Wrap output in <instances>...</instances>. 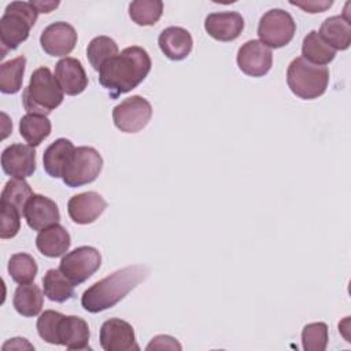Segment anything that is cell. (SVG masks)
Masks as SVG:
<instances>
[{
  "label": "cell",
  "mask_w": 351,
  "mask_h": 351,
  "mask_svg": "<svg viewBox=\"0 0 351 351\" xmlns=\"http://www.w3.org/2000/svg\"><path fill=\"white\" fill-rule=\"evenodd\" d=\"M151 58L138 45H132L107 60L99 70V82L117 99L140 85L151 71Z\"/></svg>",
  "instance_id": "6da1fadb"
},
{
  "label": "cell",
  "mask_w": 351,
  "mask_h": 351,
  "mask_svg": "<svg viewBox=\"0 0 351 351\" xmlns=\"http://www.w3.org/2000/svg\"><path fill=\"white\" fill-rule=\"evenodd\" d=\"M149 274L144 265H130L114 271L90 285L81 296V304L88 313H100L114 307L132 289L143 282Z\"/></svg>",
  "instance_id": "7a4b0ae2"
},
{
  "label": "cell",
  "mask_w": 351,
  "mask_h": 351,
  "mask_svg": "<svg viewBox=\"0 0 351 351\" xmlns=\"http://www.w3.org/2000/svg\"><path fill=\"white\" fill-rule=\"evenodd\" d=\"M63 101V90L60 89L55 75L48 67H38L32 73L29 85L23 89L22 103L27 114L48 115Z\"/></svg>",
  "instance_id": "3957f363"
},
{
  "label": "cell",
  "mask_w": 351,
  "mask_h": 351,
  "mask_svg": "<svg viewBox=\"0 0 351 351\" xmlns=\"http://www.w3.org/2000/svg\"><path fill=\"white\" fill-rule=\"evenodd\" d=\"M38 11L30 1H11L0 18V43L3 59L5 52L16 49L27 40L30 29L34 26Z\"/></svg>",
  "instance_id": "277c9868"
},
{
  "label": "cell",
  "mask_w": 351,
  "mask_h": 351,
  "mask_svg": "<svg viewBox=\"0 0 351 351\" xmlns=\"http://www.w3.org/2000/svg\"><path fill=\"white\" fill-rule=\"evenodd\" d=\"M287 84L299 99H318L328 88L329 70L326 66L313 64L304 58L298 56L288 66Z\"/></svg>",
  "instance_id": "5b68a950"
},
{
  "label": "cell",
  "mask_w": 351,
  "mask_h": 351,
  "mask_svg": "<svg viewBox=\"0 0 351 351\" xmlns=\"http://www.w3.org/2000/svg\"><path fill=\"white\" fill-rule=\"evenodd\" d=\"M103 169V158L93 147H77L71 154L62 180L66 186L78 188L93 182Z\"/></svg>",
  "instance_id": "8992f818"
},
{
  "label": "cell",
  "mask_w": 351,
  "mask_h": 351,
  "mask_svg": "<svg viewBox=\"0 0 351 351\" xmlns=\"http://www.w3.org/2000/svg\"><path fill=\"white\" fill-rule=\"evenodd\" d=\"M296 23L292 15L281 8L269 10L262 15L258 25L259 41L269 48H282L295 36Z\"/></svg>",
  "instance_id": "52a82bcc"
},
{
  "label": "cell",
  "mask_w": 351,
  "mask_h": 351,
  "mask_svg": "<svg viewBox=\"0 0 351 351\" xmlns=\"http://www.w3.org/2000/svg\"><path fill=\"white\" fill-rule=\"evenodd\" d=\"M101 265L99 250L90 245H81L63 255L59 270L74 284L80 285L86 281Z\"/></svg>",
  "instance_id": "ba28073f"
},
{
  "label": "cell",
  "mask_w": 351,
  "mask_h": 351,
  "mask_svg": "<svg viewBox=\"0 0 351 351\" xmlns=\"http://www.w3.org/2000/svg\"><path fill=\"white\" fill-rule=\"evenodd\" d=\"M152 117L151 103L134 95L122 100L112 110L114 125L123 133H137L143 130Z\"/></svg>",
  "instance_id": "9c48e42d"
},
{
  "label": "cell",
  "mask_w": 351,
  "mask_h": 351,
  "mask_svg": "<svg viewBox=\"0 0 351 351\" xmlns=\"http://www.w3.org/2000/svg\"><path fill=\"white\" fill-rule=\"evenodd\" d=\"M236 62L244 74L250 77H263L271 69L273 53L271 49L259 40H250L239 48Z\"/></svg>",
  "instance_id": "30bf717a"
},
{
  "label": "cell",
  "mask_w": 351,
  "mask_h": 351,
  "mask_svg": "<svg viewBox=\"0 0 351 351\" xmlns=\"http://www.w3.org/2000/svg\"><path fill=\"white\" fill-rule=\"evenodd\" d=\"M100 346L106 351H138L133 326L121 319L110 318L103 322L99 333Z\"/></svg>",
  "instance_id": "8fae6325"
},
{
  "label": "cell",
  "mask_w": 351,
  "mask_h": 351,
  "mask_svg": "<svg viewBox=\"0 0 351 351\" xmlns=\"http://www.w3.org/2000/svg\"><path fill=\"white\" fill-rule=\"evenodd\" d=\"M77 38L75 29L70 23L59 21L48 25L43 30L40 44L49 56H66L74 49Z\"/></svg>",
  "instance_id": "7c38bea8"
},
{
  "label": "cell",
  "mask_w": 351,
  "mask_h": 351,
  "mask_svg": "<svg viewBox=\"0 0 351 351\" xmlns=\"http://www.w3.org/2000/svg\"><path fill=\"white\" fill-rule=\"evenodd\" d=\"M1 167L12 178H27L36 171L34 147L26 144H11L1 152Z\"/></svg>",
  "instance_id": "4fadbf2b"
},
{
  "label": "cell",
  "mask_w": 351,
  "mask_h": 351,
  "mask_svg": "<svg viewBox=\"0 0 351 351\" xmlns=\"http://www.w3.org/2000/svg\"><path fill=\"white\" fill-rule=\"evenodd\" d=\"M23 217L29 228L40 232L58 223L60 219V213L58 204L52 199L33 193L25 206Z\"/></svg>",
  "instance_id": "5bb4252c"
},
{
  "label": "cell",
  "mask_w": 351,
  "mask_h": 351,
  "mask_svg": "<svg viewBox=\"0 0 351 351\" xmlns=\"http://www.w3.org/2000/svg\"><path fill=\"white\" fill-rule=\"evenodd\" d=\"M107 202L104 197L93 191L74 195L67 203V213L73 222L88 225L95 222L106 210Z\"/></svg>",
  "instance_id": "9a60e30c"
},
{
  "label": "cell",
  "mask_w": 351,
  "mask_h": 351,
  "mask_svg": "<svg viewBox=\"0 0 351 351\" xmlns=\"http://www.w3.org/2000/svg\"><path fill=\"white\" fill-rule=\"evenodd\" d=\"M204 29L214 40L228 43L236 40L241 34L244 19L236 11L211 12L204 19Z\"/></svg>",
  "instance_id": "2e32d148"
},
{
  "label": "cell",
  "mask_w": 351,
  "mask_h": 351,
  "mask_svg": "<svg viewBox=\"0 0 351 351\" xmlns=\"http://www.w3.org/2000/svg\"><path fill=\"white\" fill-rule=\"evenodd\" d=\"M55 78L63 93L69 96H77L88 86L85 69L75 58L66 56L60 59L55 66Z\"/></svg>",
  "instance_id": "e0dca14e"
},
{
  "label": "cell",
  "mask_w": 351,
  "mask_h": 351,
  "mask_svg": "<svg viewBox=\"0 0 351 351\" xmlns=\"http://www.w3.org/2000/svg\"><path fill=\"white\" fill-rule=\"evenodd\" d=\"M89 326L85 319L77 315H62L58 326V346H64L67 350L89 348Z\"/></svg>",
  "instance_id": "ac0fdd59"
},
{
  "label": "cell",
  "mask_w": 351,
  "mask_h": 351,
  "mask_svg": "<svg viewBox=\"0 0 351 351\" xmlns=\"http://www.w3.org/2000/svg\"><path fill=\"white\" fill-rule=\"evenodd\" d=\"M158 44L166 58L170 60H182L191 53L193 40L186 29L169 26L159 34Z\"/></svg>",
  "instance_id": "d6986e66"
},
{
  "label": "cell",
  "mask_w": 351,
  "mask_h": 351,
  "mask_svg": "<svg viewBox=\"0 0 351 351\" xmlns=\"http://www.w3.org/2000/svg\"><path fill=\"white\" fill-rule=\"evenodd\" d=\"M71 244L69 232L59 223L45 228L38 232L36 237L37 250L48 258L63 256Z\"/></svg>",
  "instance_id": "ffe728a7"
},
{
  "label": "cell",
  "mask_w": 351,
  "mask_h": 351,
  "mask_svg": "<svg viewBox=\"0 0 351 351\" xmlns=\"http://www.w3.org/2000/svg\"><path fill=\"white\" fill-rule=\"evenodd\" d=\"M319 36L336 51H346L351 44V22L343 15H333L321 23Z\"/></svg>",
  "instance_id": "44dd1931"
},
{
  "label": "cell",
  "mask_w": 351,
  "mask_h": 351,
  "mask_svg": "<svg viewBox=\"0 0 351 351\" xmlns=\"http://www.w3.org/2000/svg\"><path fill=\"white\" fill-rule=\"evenodd\" d=\"M74 144L67 138L55 140L43 155V166L48 176L52 178H62L63 170L74 152Z\"/></svg>",
  "instance_id": "7402d4cb"
},
{
  "label": "cell",
  "mask_w": 351,
  "mask_h": 351,
  "mask_svg": "<svg viewBox=\"0 0 351 351\" xmlns=\"http://www.w3.org/2000/svg\"><path fill=\"white\" fill-rule=\"evenodd\" d=\"M44 304V293L34 282L19 284L14 292L12 306L23 317H36Z\"/></svg>",
  "instance_id": "603a6c76"
},
{
  "label": "cell",
  "mask_w": 351,
  "mask_h": 351,
  "mask_svg": "<svg viewBox=\"0 0 351 351\" xmlns=\"http://www.w3.org/2000/svg\"><path fill=\"white\" fill-rule=\"evenodd\" d=\"M302 55V58L313 64L325 66L335 59L336 51L319 36L317 30H311L303 38Z\"/></svg>",
  "instance_id": "cb8c5ba5"
},
{
  "label": "cell",
  "mask_w": 351,
  "mask_h": 351,
  "mask_svg": "<svg viewBox=\"0 0 351 351\" xmlns=\"http://www.w3.org/2000/svg\"><path fill=\"white\" fill-rule=\"evenodd\" d=\"M74 284L59 270L49 269L43 277L44 295L56 303H63L74 296Z\"/></svg>",
  "instance_id": "d4e9b609"
},
{
  "label": "cell",
  "mask_w": 351,
  "mask_h": 351,
  "mask_svg": "<svg viewBox=\"0 0 351 351\" xmlns=\"http://www.w3.org/2000/svg\"><path fill=\"white\" fill-rule=\"evenodd\" d=\"M51 121L45 115L26 114L19 121V133L32 147L40 145L51 134Z\"/></svg>",
  "instance_id": "484cf974"
},
{
  "label": "cell",
  "mask_w": 351,
  "mask_h": 351,
  "mask_svg": "<svg viewBox=\"0 0 351 351\" xmlns=\"http://www.w3.org/2000/svg\"><path fill=\"white\" fill-rule=\"evenodd\" d=\"M26 58L16 56L0 66V90L5 95L18 93L22 88Z\"/></svg>",
  "instance_id": "4316f807"
},
{
  "label": "cell",
  "mask_w": 351,
  "mask_h": 351,
  "mask_svg": "<svg viewBox=\"0 0 351 351\" xmlns=\"http://www.w3.org/2000/svg\"><path fill=\"white\" fill-rule=\"evenodd\" d=\"M118 44L108 36H97L90 40L86 48V58L90 63V66L99 71L100 67L110 60L111 58L117 56L118 52Z\"/></svg>",
  "instance_id": "83f0119b"
},
{
  "label": "cell",
  "mask_w": 351,
  "mask_h": 351,
  "mask_svg": "<svg viewBox=\"0 0 351 351\" xmlns=\"http://www.w3.org/2000/svg\"><path fill=\"white\" fill-rule=\"evenodd\" d=\"M163 12V3L160 0H136L129 4V16L136 25L152 26Z\"/></svg>",
  "instance_id": "f1b7e54d"
},
{
  "label": "cell",
  "mask_w": 351,
  "mask_h": 351,
  "mask_svg": "<svg viewBox=\"0 0 351 351\" xmlns=\"http://www.w3.org/2000/svg\"><path fill=\"white\" fill-rule=\"evenodd\" d=\"M32 195H33V191L30 185L25 181V178H11L5 182L1 191L0 203L8 204L16 208L21 214H23L25 206Z\"/></svg>",
  "instance_id": "f546056e"
},
{
  "label": "cell",
  "mask_w": 351,
  "mask_h": 351,
  "mask_svg": "<svg viewBox=\"0 0 351 351\" xmlns=\"http://www.w3.org/2000/svg\"><path fill=\"white\" fill-rule=\"evenodd\" d=\"M7 269L11 278L18 284L33 282L38 270L34 258L26 252L14 254L8 261Z\"/></svg>",
  "instance_id": "4dcf8cb0"
},
{
  "label": "cell",
  "mask_w": 351,
  "mask_h": 351,
  "mask_svg": "<svg viewBox=\"0 0 351 351\" xmlns=\"http://www.w3.org/2000/svg\"><path fill=\"white\" fill-rule=\"evenodd\" d=\"M328 341L329 335L325 322L307 324L302 330V344L304 351H324Z\"/></svg>",
  "instance_id": "1f68e13d"
},
{
  "label": "cell",
  "mask_w": 351,
  "mask_h": 351,
  "mask_svg": "<svg viewBox=\"0 0 351 351\" xmlns=\"http://www.w3.org/2000/svg\"><path fill=\"white\" fill-rule=\"evenodd\" d=\"M62 315L63 314H60L58 311L47 310L38 317L36 326H37L38 336L44 341L58 346V326H59V321H60Z\"/></svg>",
  "instance_id": "d6a6232c"
},
{
  "label": "cell",
  "mask_w": 351,
  "mask_h": 351,
  "mask_svg": "<svg viewBox=\"0 0 351 351\" xmlns=\"http://www.w3.org/2000/svg\"><path fill=\"white\" fill-rule=\"evenodd\" d=\"M21 213L4 203H0V237L12 239L21 229Z\"/></svg>",
  "instance_id": "836d02e7"
},
{
  "label": "cell",
  "mask_w": 351,
  "mask_h": 351,
  "mask_svg": "<svg viewBox=\"0 0 351 351\" xmlns=\"http://www.w3.org/2000/svg\"><path fill=\"white\" fill-rule=\"evenodd\" d=\"M181 348H182L181 344L174 337L167 336V335L155 336L145 347L147 351H152V350H177V351H180Z\"/></svg>",
  "instance_id": "e575fe53"
},
{
  "label": "cell",
  "mask_w": 351,
  "mask_h": 351,
  "mask_svg": "<svg viewBox=\"0 0 351 351\" xmlns=\"http://www.w3.org/2000/svg\"><path fill=\"white\" fill-rule=\"evenodd\" d=\"M289 4L299 7L306 12L317 14V12H324L328 8H330L333 1L332 0H304V1H289Z\"/></svg>",
  "instance_id": "d590c367"
},
{
  "label": "cell",
  "mask_w": 351,
  "mask_h": 351,
  "mask_svg": "<svg viewBox=\"0 0 351 351\" xmlns=\"http://www.w3.org/2000/svg\"><path fill=\"white\" fill-rule=\"evenodd\" d=\"M4 351L11 348V350H23V348H27V350H34V347L32 344L27 343L26 339H22V337H14V339H10L7 343L3 344L1 347Z\"/></svg>",
  "instance_id": "8d00e7d4"
},
{
  "label": "cell",
  "mask_w": 351,
  "mask_h": 351,
  "mask_svg": "<svg viewBox=\"0 0 351 351\" xmlns=\"http://www.w3.org/2000/svg\"><path fill=\"white\" fill-rule=\"evenodd\" d=\"M33 5H34V8L38 11V12H44V14H48V12H51L52 10H55L60 3L59 1H30Z\"/></svg>",
  "instance_id": "74e56055"
}]
</instances>
